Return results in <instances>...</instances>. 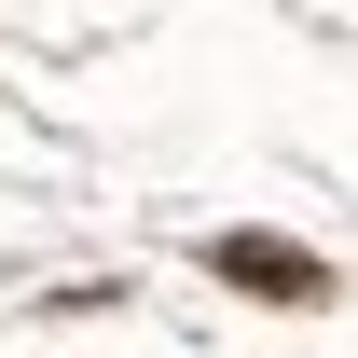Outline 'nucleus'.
<instances>
[{"instance_id": "obj_1", "label": "nucleus", "mask_w": 358, "mask_h": 358, "mask_svg": "<svg viewBox=\"0 0 358 358\" xmlns=\"http://www.w3.org/2000/svg\"><path fill=\"white\" fill-rule=\"evenodd\" d=\"M207 262H221L234 289H275V303H317V289H331V275H317L303 248H275V234H221V248H207Z\"/></svg>"}]
</instances>
